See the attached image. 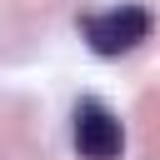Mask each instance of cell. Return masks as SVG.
<instances>
[{
	"label": "cell",
	"mask_w": 160,
	"mask_h": 160,
	"mask_svg": "<svg viewBox=\"0 0 160 160\" xmlns=\"http://www.w3.org/2000/svg\"><path fill=\"white\" fill-rule=\"evenodd\" d=\"M155 30V15L145 5H110V10H90L80 15V35L100 60H120L130 50H140Z\"/></svg>",
	"instance_id": "obj_1"
},
{
	"label": "cell",
	"mask_w": 160,
	"mask_h": 160,
	"mask_svg": "<svg viewBox=\"0 0 160 160\" xmlns=\"http://www.w3.org/2000/svg\"><path fill=\"white\" fill-rule=\"evenodd\" d=\"M70 135H75V150L80 160H120L125 150V130H120V115L100 100V95H85L70 115Z\"/></svg>",
	"instance_id": "obj_2"
}]
</instances>
